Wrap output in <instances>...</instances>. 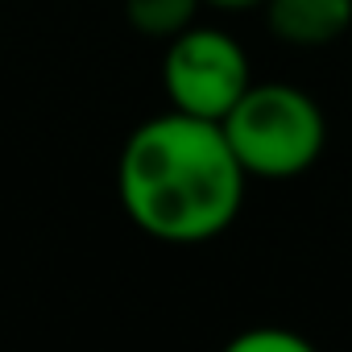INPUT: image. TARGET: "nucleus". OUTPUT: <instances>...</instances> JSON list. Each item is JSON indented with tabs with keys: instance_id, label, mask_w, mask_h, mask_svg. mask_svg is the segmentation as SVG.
<instances>
[{
	"instance_id": "7",
	"label": "nucleus",
	"mask_w": 352,
	"mask_h": 352,
	"mask_svg": "<svg viewBox=\"0 0 352 352\" xmlns=\"http://www.w3.org/2000/svg\"><path fill=\"white\" fill-rule=\"evenodd\" d=\"M204 5L220 13H245V9H265V0H204Z\"/></svg>"
},
{
	"instance_id": "5",
	"label": "nucleus",
	"mask_w": 352,
	"mask_h": 352,
	"mask_svg": "<svg viewBox=\"0 0 352 352\" xmlns=\"http://www.w3.org/2000/svg\"><path fill=\"white\" fill-rule=\"evenodd\" d=\"M199 9H208L204 0H124V21L133 34L153 38V42H170L187 34L191 25H199Z\"/></svg>"
},
{
	"instance_id": "1",
	"label": "nucleus",
	"mask_w": 352,
	"mask_h": 352,
	"mask_svg": "<svg viewBox=\"0 0 352 352\" xmlns=\"http://www.w3.org/2000/svg\"><path fill=\"white\" fill-rule=\"evenodd\" d=\"M249 170L220 120L170 108L141 120L116 157V195L129 224L162 245L224 236L245 208Z\"/></svg>"
},
{
	"instance_id": "6",
	"label": "nucleus",
	"mask_w": 352,
	"mask_h": 352,
	"mask_svg": "<svg viewBox=\"0 0 352 352\" xmlns=\"http://www.w3.org/2000/svg\"><path fill=\"white\" fill-rule=\"evenodd\" d=\"M228 348L232 352H311V340L286 327H249Z\"/></svg>"
},
{
	"instance_id": "2",
	"label": "nucleus",
	"mask_w": 352,
	"mask_h": 352,
	"mask_svg": "<svg viewBox=\"0 0 352 352\" xmlns=\"http://www.w3.org/2000/svg\"><path fill=\"white\" fill-rule=\"evenodd\" d=\"M220 124L249 179L270 183L307 174L327 145L323 108L294 83H253Z\"/></svg>"
},
{
	"instance_id": "3",
	"label": "nucleus",
	"mask_w": 352,
	"mask_h": 352,
	"mask_svg": "<svg viewBox=\"0 0 352 352\" xmlns=\"http://www.w3.org/2000/svg\"><path fill=\"white\" fill-rule=\"evenodd\" d=\"M162 87L170 108L204 116V120H224L236 108V100L253 87L249 54L224 30L191 25L187 34L166 42Z\"/></svg>"
},
{
	"instance_id": "4",
	"label": "nucleus",
	"mask_w": 352,
	"mask_h": 352,
	"mask_svg": "<svg viewBox=\"0 0 352 352\" xmlns=\"http://www.w3.org/2000/svg\"><path fill=\"white\" fill-rule=\"evenodd\" d=\"M265 30L294 50H319L352 30V0H265Z\"/></svg>"
}]
</instances>
